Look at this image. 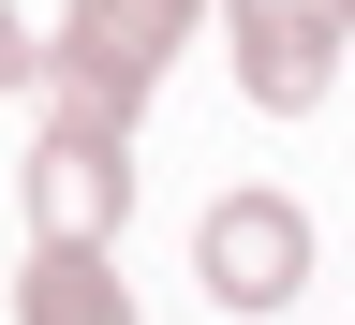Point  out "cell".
<instances>
[{
  "label": "cell",
  "instance_id": "cell-1",
  "mask_svg": "<svg viewBox=\"0 0 355 325\" xmlns=\"http://www.w3.org/2000/svg\"><path fill=\"white\" fill-rule=\"evenodd\" d=\"M193 30H207V0H74L60 44H44V104L133 133V118H148V89H163V60H178Z\"/></svg>",
  "mask_w": 355,
  "mask_h": 325
},
{
  "label": "cell",
  "instance_id": "cell-2",
  "mask_svg": "<svg viewBox=\"0 0 355 325\" xmlns=\"http://www.w3.org/2000/svg\"><path fill=\"white\" fill-rule=\"evenodd\" d=\"M340 44H355L340 0H222L237 104H266V118H311V104H326V89H340Z\"/></svg>",
  "mask_w": 355,
  "mask_h": 325
},
{
  "label": "cell",
  "instance_id": "cell-3",
  "mask_svg": "<svg viewBox=\"0 0 355 325\" xmlns=\"http://www.w3.org/2000/svg\"><path fill=\"white\" fill-rule=\"evenodd\" d=\"M119 222H133V133L74 118V104H44V133H30V237L119 252Z\"/></svg>",
  "mask_w": 355,
  "mask_h": 325
},
{
  "label": "cell",
  "instance_id": "cell-4",
  "mask_svg": "<svg viewBox=\"0 0 355 325\" xmlns=\"http://www.w3.org/2000/svg\"><path fill=\"white\" fill-rule=\"evenodd\" d=\"M193 281L237 310V325L282 310V296L311 281V207H296V193H222V207L193 222Z\"/></svg>",
  "mask_w": 355,
  "mask_h": 325
},
{
  "label": "cell",
  "instance_id": "cell-5",
  "mask_svg": "<svg viewBox=\"0 0 355 325\" xmlns=\"http://www.w3.org/2000/svg\"><path fill=\"white\" fill-rule=\"evenodd\" d=\"M15 325H133V281H119V252L30 237V266H15Z\"/></svg>",
  "mask_w": 355,
  "mask_h": 325
},
{
  "label": "cell",
  "instance_id": "cell-6",
  "mask_svg": "<svg viewBox=\"0 0 355 325\" xmlns=\"http://www.w3.org/2000/svg\"><path fill=\"white\" fill-rule=\"evenodd\" d=\"M30 60H44V44H30V30H15V15H0V89H15V74H30Z\"/></svg>",
  "mask_w": 355,
  "mask_h": 325
},
{
  "label": "cell",
  "instance_id": "cell-7",
  "mask_svg": "<svg viewBox=\"0 0 355 325\" xmlns=\"http://www.w3.org/2000/svg\"><path fill=\"white\" fill-rule=\"evenodd\" d=\"M340 15H355V0H340Z\"/></svg>",
  "mask_w": 355,
  "mask_h": 325
}]
</instances>
